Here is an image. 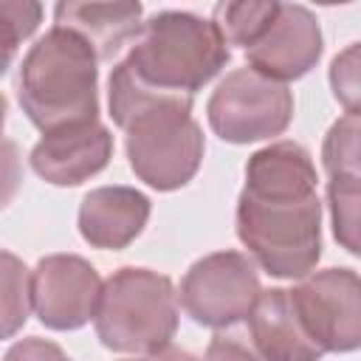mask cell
I'll list each match as a JSON object with an SVG mask.
<instances>
[{
    "mask_svg": "<svg viewBox=\"0 0 361 361\" xmlns=\"http://www.w3.org/2000/svg\"><path fill=\"white\" fill-rule=\"evenodd\" d=\"M99 271L79 254H48L31 271L34 313L42 327L65 333L96 319L102 299Z\"/></svg>",
    "mask_w": 361,
    "mask_h": 361,
    "instance_id": "cell-9",
    "label": "cell"
},
{
    "mask_svg": "<svg viewBox=\"0 0 361 361\" xmlns=\"http://www.w3.org/2000/svg\"><path fill=\"white\" fill-rule=\"evenodd\" d=\"M209 127L228 144H254L282 135L293 118V93L254 68H237L220 79L206 104Z\"/></svg>",
    "mask_w": 361,
    "mask_h": 361,
    "instance_id": "cell-6",
    "label": "cell"
},
{
    "mask_svg": "<svg viewBox=\"0 0 361 361\" xmlns=\"http://www.w3.org/2000/svg\"><path fill=\"white\" fill-rule=\"evenodd\" d=\"M133 361H155L152 355H144V358H133Z\"/></svg>",
    "mask_w": 361,
    "mask_h": 361,
    "instance_id": "cell-25",
    "label": "cell"
},
{
    "mask_svg": "<svg viewBox=\"0 0 361 361\" xmlns=\"http://www.w3.org/2000/svg\"><path fill=\"white\" fill-rule=\"evenodd\" d=\"M152 203L133 186H99L79 203V234L90 248L121 251L147 226Z\"/></svg>",
    "mask_w": 361,
    "mask_h": 361,
    "instance_id": "cell-13",
    "label": "cell"
},
{
    "mask_svg": "<svg viewBox=\"0 0 361 361\" xmlns=\"http://www.w3.org/2000/svg\"><path fill=\"white\" fill-rule=\"evenodd\" d=\"M330 90L347 116H361V39L338 51L327 71Z\"/></svg>",
    "mask_w": 361,
    "mask_h": 361,
    "instance_id": "cell-20",
    "label": "cell"
},
{
    "mask_svg": "<svg viewBox=\"0 0 361 361\" xmlns=\"http://www.w3.org/2000/svg\"><path fill=\"white\" fill-rule=\"evenodd\" d=\"M141 3L121 0V3H79V0H62L54 6V25L71 28L79 34L99 62L113 59L130 39L141 34Z\"/></svg>",
    "mask_w": 361,
    "mask_h": 361,
    "instance_id": "cell-15",
    "label": "cell"
},
{
    "mask_svg": "<svg viewBox=\"0 0 361 361\" xmlns=\"http://www.w3.org/2000/svg\"><path fill=\"white\" fill-rule=\"evenodd\" d=\"M327 209L336 243L361 257V186L327 180Z\"/></svg>",
    "mask_w": 361,
    "mask_h": 361,
    "instance_id": "cell-18",
    "label": "cell"
},
{
    "mask_svg": "<svg viewBox=\"0 0 361 361\" xmlns=\"http://www.w3.org/2000/svg\"><path fill=\"white\" fill-rule=\"evenodd\" d=\"M31 310V271L11 251H3V338H11Z\"/></svg>",
    "mask_w": 361,
    "mask_h": 361,
    "instance_id": "cell-19",
    "label": "cell"
},
{
    "mask_svg": "<svg viewBox=\"0 0 361 361\" xmlns=\"http://www.w3.org/2000/svg\"><path fill=\"white\" fill-rule=\"evenodd\" d=\"M195 96L164 93L124 65L110 71L107 107L118 130H124V149L138 180L158 192L186 186L203 161L206 141L200 124L192 118Z\"/></svg>",
    "mask_w": 361,
    "mask_h": 361,
    "instance_id": "cell-1",
    "label": "cell"
},
{
    "mask_svg": "<svg viewBox=\"0 0 361 361\" xmlns=\"http://www.w3.org/2000/svg\"><path fill=\"white\" fill-rule=\"evenodd\" d=\"M228 59L231 51L212 20L192 11H158L141 25L124 65L155 90L195 96Z\"/></svg>",
    "mask_w": 361,
    "mask_h": 361,
    "instance_id": "cell-3",
    "label": "cell"
},
{
    "mask_svg": "<svg viewBox=\"0 0 361 361\" xmlns=\"http://www.w3.org/2000/svg\"><path fill=\"white\" fill-rule=\"evenodd\" d=\"M248 338L268 361H322L327 353L310 336L293 290H262L248 313Z\"/></svg>",
    "mask_w": 361,
    "mask_h": 361,
    "instance_id": "cell-12",
    "label": "cell"
},
{
    "mask_svg": "<svg viewBox=\"0 0 361 361\" xmlns=\"http://www.w3.org/2000/svg\"><path fill=\"white\" fill-rule=\"evenodd\" d=\"M3 361H71V358L59 344L39 338V336H28V338L14 341L6 350Z\"/></svg>",
    "mask_w": 361,
    "mask_h": 361,
    "instance_id": "cell-23",
    "label": "cell"
},
{
    "mask_svg": "<svg viewBox=\"0 0 361 361\" xmlns=\"http://www.w3.org/2000/svg\"><path fill=\"white\" fill-rule=\"evenodd\" d=\"M99 56L71 28H48L23 56L17 102L42 133L99 121Z\"/></svg>",
    "mask_w": 361,
    "mask_h": 361,
    "instance_id": "cell-2",
    "label": "cell"
},
{
    "mask_svg": "<svg viewBox=\"0 0 361 361\" xmlns=\"http://www.w3.org/2000/svg\"><path fill=\"white\" fill-rule=\"evenodd\" d=\"M180 316V299L169 276L124 265L104 279L96 336L113 353L158 355L172 347Z\"/></svg>",
    "mask_w": 361,
    "mask_h": 361,
    "instance_id": "cell-4",
    "label": "cell"
},
{
    "mask_svg": "<svg viewBox=\"0 0 361 361\" xmlns=\"http://www.w3.org/2000/svg\"><path fill=\"white\" fill-rule=\"evenodd\" d=\"M276 14V0H226L212 8V23L217 25L226 45H240L248 51L268 34Z\"/></svg>",
    "mask_w": 361,
    "mask_h": 361,
    "instance_id": "cell-16",
    "label": "cell"
},
{
    "mask_svg": "<svg viewBox=\"0 0 361 361\" xmlns=\"http://www.w3.org/2000/svg\"><path fill=\"white\" fill-rule=\"evenodd\" d=\"M322 164L330 180L361 186V116H341L322 141Z\"/></svg>",
    "mask_w": 361,
    "mask_h": 361,
    "instance_id": "cell-17",
    "label": "cell"
},
{
    "mask_svg": "<svg viewBox=\"0 0 361 361\" xmlns=\"http://www.w3.org/2000/svg\"><path fill=\"white\" fill-rule=\"evenodd\" d=\"M262 293L257 262L243 251H214L189 265L180 279V307L203 327L226 330L254 310Z\"/></svg>",
    "mask_w": 361,
    "mask_h": 361,
    "instance_id": "cell-7",
    "label": "cell"
},
{
    "mask_svg": "<svg viewBox=\"0 0 361 361\" xmlns=\"http://www.w3.org/2000/svg\"><path fill=\"white\" fill-rule=\"evenodd\" d=\"M0 17H3V48H6V71L11 65V56L17 51V45L23 39H28L42 17V6L39 3H28V0H3L0 3Z\"/></svg>",
    "mask_w": 361,
    "mask_h": 361,
    "instance_id": "cell-21",
    "label": "cell"
},
{
    "mask_svg": "<svg viewBox=\"0 0 361 361\" xmlns=\"http://www.w3.org/2000/svg\"><path fill=\"white\" fill-rule=\"evenodd\" d=\"M322 51L324 39L316 14L299 3H279L274 25L254 48L245 51V59L257 73L285 85L310 73L322 59Z\"/></svg>",
    "mask_w": 361,
    "mask_h": 361,
    "instance_id": "cell-10",
    "label": "cell"
},
{
    "mask_svg": "<svg viewBox=\"0 0 361 361\" xmlns=\"http://www.w3.org/2000/svg\"><path fill=\"white\" fill-rule=\"evenodd\" d=\"M316 166L296 141H274L245 161L243 192L259 200H307L316 195Z\"/></svg>",
    "mask_w": 361,
    "mask_h": 361,
    "instance_id": "cell-14",
    "label": "cell"
},
{
    "mask_svg": "<svg viewBox=\"0 0 361 361\" xmlns=\"http://www.w3.org/2000/svg\"><path fill=\"white\" fill-rule=\"evenodd\" d=\"M155 361H203V358H197V355H192L189 350H178V347H166L164 353H158V355H152Z\"/></svg>",
    "mask_w": 361,
    "mask_h": 361,
    "instance_id": "cell-24",
    "label": "cell"
},
{
    "mask_svg": "<svg viewBox=\"0 0 361 361\" xmlns=\"http://www.w3.org/2000/svg\"><path fill=\"white\" fill-rule=\"evenodd\" d=\"M113 158V135L102 121L42 135L28 164L51 186H79L99 175Z\"/></svg>",
    "mask_w": 361,
    "mask_h": 361,
    "instance_id": "cell-11",
    "label": "cell"
},
{
    "mask_svg": "<svg viewBox=\"0 0 361 361\" xmlns=\"http://www.w3.org/2000/svg\"><path fill=\"white\" fill-rule=\"evenodd\" d=\"M237 237L248 257L276 279H305L322 259V200L237 197Z\"/></svg>",
    "mask_w": 361,
    "mask_h": 361,
    "instance_id": "cell-5",
    "label": "cell"
},
{
    "mask_svg": "<svg viewBox=\"0 0 361 361\" xmlns=\"http://www.w3.org/2000/svg\"><path fill=\"white\" fill-rule=\"evenodd\" d=\"M206 361H268L248 336L237 333H214L206 347Z\"/></svg>",
    "mask_w": 361,
    "mask_h": 361,
    "instance_id": "cell-22",
    "label": "cell"
},
{
    "mask_svg": "<svg viewBox=\"0 0 361 361\" xmlns=\"http://www.w3.org/2000/svg\"><path fill=\"white\" fill-rule=\"evenodd\" d=\"M290 290L310 336L324 353L361 350V274L353 268H324Z\"/></svg>",
    "mask_w": 361,
    "mask_h": 361,
    "instance_id": "cell-8",
    "label": "cell"
}]
</instances>
